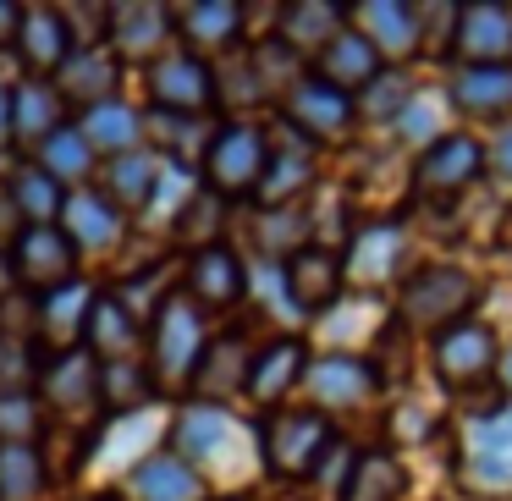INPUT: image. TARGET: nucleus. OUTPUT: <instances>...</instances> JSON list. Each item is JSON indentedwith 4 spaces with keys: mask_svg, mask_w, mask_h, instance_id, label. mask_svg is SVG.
I'll use <instances>...</instances> for the list:
<instances>
[{
    "mask_svg": "<svg viewBox=\"0 0 512 501\" xmlns=\"http://www.w3.org/2000/svg\"><path fill=\"white\" fill-rule=\"evenodd\" d=\"M100 397L111 402V408H138V402L155 397V380L138 369V358H127V364H100Z\"/></svg>",
    "mask_w": 512,
    "mask_h": 501,
    "instance_id": "obj_38",
    "label": "nucleus"
},
{
    "mask_svg": "<svg viewBox=\"0 0 512 501\" xmlns=\"http://www.w3.org/2000/svg\"><path fill=\"white\" fill-rule=\"evenodd\" d=\"M325 446H331V424L314 408H281L259 424V452H265L270 474H281V479L309 474L325 457Z\"/></svg>",
    "mask_w": 512,
    "mask_h": 501,
    "instance_id": "obj_1",
    "label": "nucleus"
},
{
    "mask_svg": "<svg viewBox=\"0 0 512 501\" xmlns=\"http://www.w3.org/2000/svg\"><path fill=\"white\" fill-rule=\"evenodd\" d=\"M232 441H237V424L226 419L221 408H210V402H193V408H182L177 419V457L182 463H221V457H232Z\"/></svg>",
    "mask_w": 512,
    "mask_h": 501,
    "instance_id": "obj_16",
    "label": "nucleus"
},
{
    "mask_svg": "<svg viewBox=\"0 0 512 501\" xmlns=\"http://www.w3.org/2000/svg\"><path fill=\"white\" fill-rule=\"evenodd\" d=\"M397 248H402L397 226H375V232H364L353 243V259H347V265H353L364 281H375V276H386V270L397 265Z\"/></svg>",
    "mask_w": 512,
    "mask_h": 501,
    "instance_id": "obj_39",
    "label": "nucleus"
},
{
    "mask_svg": "<svg viewBox=\"0 0 512 501\" xmlns=\"http://www.w3.org/2000/svg\"><path fill=\"white\" fill-rule=\"evenodd\" d=\"M402 485H408V474H402L397 457L391 452H364L353 463V474H347L342 501H397Z\"/></svg>",
    "mask_w": 512,
    "mask_h": 501,
    "instance_id": "obj_35",
    "label": "nucleus"
},
{
    "mask_svg": "<svg viewBox=\"0 0 512 501\" xmlns=\"http://www.w3.org/2000/svg\"><path fill=\"white\" fill-rule=\"evenodd\" d=\"M34 166L45 171L50 182H61V188H78V182L94 171V149H89V138H83L78 127L61 122L56 133L39 144V160H34Z\"/></svg>",
    "mask_w": 512,
    "mask_h": 501,
    "instance_id": "obj_31",
    "label": "nucleus"
},
{
    "mask_svg": "<svg viewBox=\"0 0 512 501\" xmlns=\"http://www.w3.org/2000/svg\"><path fill=\"white\" fill-rule=\"evenodd\" d=\"M61 127V94L50 83H17L12 89V138L45 144Z\"/></svg>",
    "mask_w": 512,
    "mask_h": 501,
    "instance_id": "obj_34",
    "label": "nucleus"
},
{
    "mask_svg": "<svg viewBox=\"0 0 512 501\" xmlns=\"http://www.w3.org/2000/svg\"><path fill=\"white\" fill-rule=\"evenodd\" d=\"M149 89H155V105L171 116H199L204 105L215 100V72L204 67L193 50H171V56L155 61L149 72Z\"/></svg>",
    "mask_w": 512,
    "mask_h": 501,
    "instance_id": "obj_7",
    "label": "nucleus"
},
{
    "mask_svg": "<svg viewBox=\"0 0 512 501\" xmlns=\"http://www.w3.org/2000/svg\"><path fill=\"white\" fill-rule=\"evenodd\" d=\"M342 23H347V12L331 6V0H298V6L281 12V45L287 50H314V56H320V50L342 34Z\"/></svg>",
    "mask_w": 512,
    "mask_h": 501,
    "instance_id": "obj_23",
    "label": "nucleus"
},
{
    "mask_svg": "<svg viewBox=\"0 0 512 501\" xmlns=\"http://www.w3.org/2000/svg\"><path fill=\"white\" fill-rule=\"evenodd\" d=\"M45 397L56 402V408H83V402H94L100 397V364H94L83 347H72V353H50Z\"/></svg>",
    "mask_w": 512,
    "mask_h": 501,
    "instance_id": "obj_25",
    "label": "nucleus"
},
{
    "mask_svg": "<svg viewBox=\"0 0 512 501\" xmlns=\"http://www.w3.org/2000/svg\"><path fill=\"white\" fill-rule=\"evenodd\" d=\"M61 232L72 237V248H111L122 237V215L111 210V199H94V193H67L61 204Z\"/></svg>",
    "mask_w": 512,
    "mask_h": 501,
    "instance_id": "obj_21",
    "label": "nucleus"
},
{
    "mask_svg": "<svg viewBox=\"0 0 512 501\" xmlns=\"http://www.w3.org/2000/svg\"><path fill=\"white\" fill-rule=\"evenodd\" d=\"M309 177H314L309 149H276V155L265 160V177H259L254 199H259V204H287L292 193L309 188Z\"/></svg>",
    "mask_w": 512,
    "mask_h": 501,
    "instance_id": "obj_36",
    "label": "nucleus"
},
{
    "mask_svg": "<svg viewBox=\"0 0 512 501\" xmlns=\"http://www.w3.org/2000/svg\"><path fill=\"white\" fill-rule=\"evenodd\" d=\"M17 281L34 292H61L72 287V276H78V248H72V237L61 232V226H28L23 243H17Z\"/></svg>",
    "mask_w": 512,
    "mask_h": 501,
    "instance_id": "obj_6",
    "label": "nucleus"
},
{
    "mask_svg": "<svg viewBox=\"0 0 512 501\" xmlns=\"http://www.w3.org/2000/svg\"><path fill=\"white\" fill-rule=\"evenodd\" d=\"M6 138H12V89L0 83V144H6Z\"/></svg>",
    "mask_w": 512,
    "mask_h": 501,
    "instance_id": "obj_43",
    "label": "nucleus"
},
{
    "mask_svg": "<svg viewBox=\"0 0 512 501\" xmlns=\"http://www.w3.org/2000/svg\"><path fill=\"white\" fill-rule=\"evenodd\" d=\"M138 111H127V105H116V100H100V105H89L83 111V122H78V133L89 138V149L94 155H133L138 149Z\"/></svg>",
    "mask_w": 512,
    "mask_h": 501,
    "instance_id": "obj_27",
    "label": "nucleus"
},
{
    "mask_svg": "<svg viewBox=\"0 0 512 501\" xmlns=\"http://www.w3.org/2000/svg\"><path fill=\"white\" fill-rule=\"evenodd\" d=\"M45 490L39 446H0V501H34Z\"/></svg>",
    "mask_w": 512,
    "mask_h": 501,
    "instance_id": "obj_37",
    "label": "nucleus"
},
{
    "mask_svg": "<svg viewBox=\"0 0 512 501\" xmlns=\"http://www.w3.org/2000/svg\"><path fill=\"white\" fill-rule=\"evenodd\" d=\"M83 353L94 364H127L138 358V314L116 292H94L83 314Z\"/></svg>",
    "mask_w": 512,
    "mask_h": 501,
    "instance_id": "obj_8",
    "label": "nucleus"
},
{
    "mask_svg": "<svg viewBox=\"0 0 512 501\" xmlns=\"http://www.w3.org/2000/svg\"><path fill=\"white\" fill-rule=\"evenodd\" d=\"M204 358V325L193 298H166L155 309V369L160 380H188Z\"/></svg>",
    "mask_w": 512,
    "mask_h": 501,
    "instance_id": "obj_5",
    "label": "nucleus"
},
{
    "mask_svg": "<svg viewBox=\"0 0 512 501\" xmlns=\"http://www.w3.org/2000/svg\"><path fill=\"white\" fill-rule=\"evenodd\" d=\"M479 166H485V149H479L474 138H463V133L435 138V144L424 149V160H419V193H430V199L463 193L468 182L479 177Z\"/></svg>",
    "mask_w": 512,
    "mask_h": 501,
    "instance_id": "obj_13",
    "label": "nucleus"
},
{
    "mask_svg": "<svg viewBox=\"0 0 512 501\" xmlns=\"http://www.w3.org/2000/svg\"><path fill=\"white\" fill-rule=\"evenodd\" d=\"M6 204H12L28 226H56L67 193H61V182H50L39 166H17L12 171V188H6Z\"/></svg>",
    "mask_w": 512,
    "mask_h": 501,
    "instance_id": "obj_30",
    "label": "nucleus"
},
{
    "mask_svg": "<svg viewBox=\"0 0 512 501\" xmlns=\"http://www.w3.org/2000/svg\"><path fill=\"white\" fill-rule=\"evenodd\" d=\"M166 34H171V12L155 6V0H127V6L111 12V45L116 50H138V56H149V50L166 45Z\"/></svg>",
    "mask_w": 512,
    "mask_h": 501,
    "instance_id": "obj_26",
    "label": "nucleus"
},
{
    "mask_svg": "<svg viewBox=\"0 0 512 501\" xmlns=\"http://www.w3.org/2000/svg\"><path fill=\"white\" fill-rule=\"evenodd\" d=\"M171 28H177V34L193 45V56H199V50H226L232 45L237 28H243V12H237L232 0H199V6H182V12L171 17Z\"/></svg>",
    "mask_w": 512,
    "mask_h": 501,
    "instance_id": "obj_22",
    "label": "nucleus"
},
{
    "mask_svg": "<svg viewBox=\"0 0 512 501\" xmlns=\"http://www.w3.org/2000/svg\"><path fill=\"white\" fill-rule=\"evenodd\" d=\"M188 292L193 303H210V309H226V303L243 298V265H237L232 248L210 243L188 259Z\"/></svg>",
    "mask_w": 512,
    "mask_h": 501,
    "instance_id": "obj_18",
    "label": "nucleus"
},
{
    "mask_svg": "<svg viewBox=\"0 0 512 501\" xmlns=\"http://www.w3.org/2000/svg\"><path fill=\"white\" fill-rule=\"evenodd\" d=\"M303 380H309V391L320 402H364L369 391H375V369H369L364 358H347V353H331V358H320V364H309Z\"/></svg>",
    "mask_w": 512,
    "mask_h": 501,
    "instance_id": "obj_24",
    "label": "nucleus"
},
{
    "mask_svg": "<svg viewBox=\"0 0 512 501\" xmlns=\"http://www.w3.org/2000/svg\"><path fill=\"white\" fill-rule=\"evenodd\" d=\"M490 369H496V336H490V325L463 320L435 342V375H441L446 386H474Z\"/></svg>",
    "mask_w": 512,
    "mask_h": 501,
    "instance_id": "obj_12",
    "label": "nucleus"
},
{
    "mask_svg": "<svg viewBox=\"0 0 512 501\" xmlns=\"http://www.w3.org/2000/svg\"><path fill=\"white\" fill-rule=\"evenodd\" d=\"M303 369H309L303 342H276V347H265V353L254 358V369H248V397H259V402L287 397L292 380H303Z\"/></svg>",
    "mask_w": 512,
    "mask_h": 501,
    "instance_id": "obj_33",
    "label": "nucleus"
},
{
    "mask_svg": "<svg viewBox=\"0 0 512 501\" xmlns=\"http://www.w3.org/2000/svg\"><path fill=\"white\" fill-rule=\"evenodd\" d=\"M133 501H204V479L199 468H188L177 452H160V457H144L133 468Z\"/></svg>",
    "mask_w": 512,
    "mask_h": 501,
    "instance_id": "obj_17",
    "label": "nucleus"
},
{
    "mask_svg": "<svg viewBox=\"0 0 512 501\" xmlns=\"http://www.w3.org/2000/svg\"><path fill=\"white\" fill-rule=\"evenodd\" d=\"M375 78H380V56H375L369 39H358V34H347V28H342V34L320 50V83H331L336 94L369 89Z\"/></svg>",
    "mask_w": 512,
    "mask_h": 501,
    "instance_id": "obj_19",
    "label": "nucleus"
},
{
    "mask_svg": "<svg viewBox=\"0 0 512 501\" xmlns=\"http://www.w3.org/2000/svg\"><path fill=\"white\" fill-rule=\"evenodd\" d=\"M452 100L468 116H501L512 111V67H463L452 78Z\"/></svg>",
    "mask_w": 512,
    "mask_h": 501,
    "instance_id": "obj_29",
    "label": "nucleus"
},
{
    "mask_svg": "<svg viewBox=\"0 0 512 501\" xmlns=\"http://www.w3.org/2000/svg\"><path fill=\"white\" fill-rule=\"evenodd\" d=\"M111 83H116V56L100 45H78L56 72V94L61 100H83V105L111 100Z\"/></svg>",
    "mask_w": 512,
    "mask_h": 501,
    "instance_id": "obj_20",
    "label": "nucleus"
},
{
    "mask_svg": "<svg viewBox=\"0 0 512 501\" xmlns=\"http://www.w3.org/2000/svg\"><path fill=\"white\" fill-rule=\"evenodd\" d=\"M353 17V34L369 39L375 45V56H408L413 45H419V12L413 6H402V0H364Z\"/></svg>",
    "mask_w": 512,
    "mask_h": 501,
    "instance_id": "obj_15",
    "label": "nucleus"
},
{
    "mask_svg": "<svg viewBox=\"0 0 512 501\" xmlns=\"http://www.w3.org/2000/svg\"><path fill=\"white\" fill-rule=\"evenodd\" d=\"M408 100H413L408 78H402V72H380V78L364 89V116H375V122L380 116H397Z\"/></svg>",
    "mask_w": 512,
    "mask_h": 501,
    "instance_id": "obj_41",
    "label": "nucleus"
},
{
    "mask_svg": "<svg viewBox=\"0 0 512 501\" xmlns=\"http://www.w3.org/2000/svg\"><path fill=\"white\" fill-rule=\"evenodd\" d=\"M281 281H287V298L303 314H325L347 281V265L336 254H325V248H292L287 265H281Z\"/></svg>",
    "mask_w": 512,
    "mask_h": 501,
    "instance_id": "obj_9",
    "label": "nucleus"
},
{
    "mask_svg": "<svg viewBox=\"0 0 512 501\" xmlns=\"http://www.w3.org/2000/svg\"><path fill=\"white\" fill-rule=\"evenodd\" d=\"M39 402L28 391H0V446H34Z\"/></svg>",
    "mask_w": 512,
    "mask_h": 501,
    "instance_id": "obj_40",
    "label": "nucleus"
},
{
    "mask_svg": "<svg viewBox=\"0 0 512 501\" xmlns=\"http://www.w3.org/2000/svg\"><path fill=\"white\" fill-rule=\"evenodd\" d=\"M287 122L298 127L303 138H314V144H331V138H342L347 127H353V100L336 94L331 83H320V78H303V83H292V94H287Z\"/></svg>",
    "mask_w": 512,
    "mask_h": 501,
    "instance_id": "obj_10",
    "label": "nucleus"
},
{
    "mask_svg": "<svg viewBox=\"0 0 512 501\" xmlns=\"http://www.w3.org/2000/svg\"><path fill=\"white\" fill-rule=\"evenodd\" d=\"M160 182H166V166H160L155 155H116L111 166V210L122 204V210H155L160 199Z\"/></svg>",
    "mask_w": 512,
    "mask_h": 501,
    "instance_id": "obj_28",
    "label": "nucleus"
},
{
    "mask_svg": "<svg viewBox=\"0 0 512 501\" xmlns=\"http://www.w3.org/2000/svg\"><path fill=\"white\" fill-rule=\"evenodd\" d=\"M265 133L259 127H221V133L210 138V149H204V188L215 193V199H243V193L259 188V177H265Z\"/></svg>",
    "mask_w": 512,
    "mask_h": 501,
    "instance_id": "obj_2",
    "label": "nucleus"
},
{
    "mask_svg": "<svg viewBox=\"0 0 512 501\" xmlns=\"http://www.w3.org/2000/svg\"><path fill=\"white\" fill-rule=\"evenodd\" d=\"M463 485L479 490V496L512 490V408L468 424V435H463Z\"/></svg>",
    "mask_w": 512,
    "mask_h": 501,
    "instance_id": "obj_4",
    "label": "nucleus"
},
{
    "mask_svg": "<svg viewBox=\"0 0 512 501\" xmlns=\"http://www.w3.org/2000/svg\"><path fill=\"white\" fill-rule=\"evenodd\" d=\"M248 369H254V358L243 353V342H215L210 353L199 358V369H193V386H199V397H232V391H248Z\"/></svg>",
    "mask_w": 512,
    "mask_h": 501,
    "instance_id": "obj_32",
    "label": "nucleus"
},
{
    "mask_svg": "<svg viewBox=\"0 0 512 501\" xmlns=\"http://www.w3.org/2000/svg\"><path fill=\"white\" fill-rule=\"evenodd\" d=\"M490 166H496V177L512 182V133H501V144H496V155H490Z\"/></svg>",
    "mask_w": 512,
    "mask_h": 501,
    "instance_id": "obj_42",
    "label": "nucleus"
},
{
    "mask_svg": "<svg viewBox=\"0 0 512 501\" xmlns=\"http://www.w3.org/2000/svg\"><path fill=\"white\" fill-rule=\"evenodd\" d=\"M452 45L468 56V67H501L512 56V12L496 0H479V6L457 12Z\"/></svg>",
    "mask_w": 512,
    "mask_h": 501,
    "instance_id": "obj_11",
    "label": "nucleus"
},
{
    "mask_svg": "<svg viewBox=\"0 0 512 501\" xmlns=\"http://www.w3.org/2000/svg\"><path fill=\"white\" fill-rule=\"evenodd\" d=\"M474 298H479L474 276H463V270H452V265H430L402 287V320H408L413 331L457 325L468 309H474Z\"/></svg>",
    "mask_w": 512,
    "mask_h": 501,
    "instance_id": "obj_3",
    "label": "nucleus"
},
{
    "mask_svg": "<svg viewBox=\"0 0 512 501\" xmlns=\"http://www.w3.org/2000/svg\"><path fill=\"white\" fill-rule=\"evenodd\" d=\"M501 386H507V391H512V353H507V358H501Z\"/></svg>",
    "mask_w": 512,
    "mask_h": 501,
    "instance_id": "obj_44",
    "label": "nucleus"
},
{
    "mask_svg": "<svg viewBox=\"0 0 512 501\" xmlns=\"http://www.w3.org/2000/svg\"><path fill=\"white\" fill-rule=\"evenodd\" d=\"M17 50H23V61L34 72H61V61L78 50V39H72V28H67V12H56V6H23Z\"/></svg>",
    "mask_w": 512,
    "mask_h": 501,
    "instance_id": "obj_14",
    "label": "nucleus"
}]
</instances>
